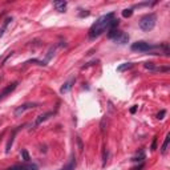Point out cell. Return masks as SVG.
Returning a JSON list of instances; mask_svg holds the SVG:
<instances>
[{"instance_id":"obj_1","label":"cell","mask_w":170,"mask_h":170,"mask_svg":"<svg viewBox=\"0 0 170 170\" xmlns=\"http://www.w3.org/2000/svg\"><path fill=\"white\" fill-rule=\"evenodd\" d=\"M113 19H114V14H113V12L106 14V15H102L101 17H99L96 20V23H93L91 29H89V37L96 39V37H99L102 32L109 29V27H110V23H112Z\"/></svg>"},{"instance_id":"obj_2","label":"cell","mask_w":170,"mask_h":170,"mask_svg":"<svg viewBox=\"0 0 170 170\" xmlns=\"http://www.w3.org/2000/svg\"><path fill=\"white\" fill-rule=\"evenodd\" d=\"M156 23H157L156 14H148L140 20V28L144 32H149L156 27Z\"/></svg>"},{"instance_id":"obj_3","label":"cell","mask_w":170,"mask_h":170,"mask_svg":"<svg viewBox=\"0 0 170 170\" xmlns=\"http://www.w3.org/2000/svg\"><path fill=\"white\" fill-rule=\"evenodd\" d=\"M156 45H150L149 43H145V41H137V43H133L132 44V51H136V52H149L152 49H156Z\"/></svg>"},{"instance_id":"obj_4","label":"cell","mask_w":170,"mask_h":170,"mask_svg":"<svg viewBox=\"0 0 170 170\" xmlns=\"http://www.w3.org/2000/svg\"><path fill=\"white\" fill-rule=\"evenodd\" d=\"M6 170H39V166L36 164L24 162V164H17V165H14V166H10Z\"/></svg>"},{"instance_id":"obj_5","label":"cell","mask_w":170,"mask_h":170,"mask_svg":"<svg viewBox=\"0 0 170 170\" xmlns=\"http://www.w3.org/2000/svg\"><path fill=\"white\" fill-rule=\"evenodd\" d=\"M36 106H37V104H36V102H25V104H23V105H20V106L16 108L15 112H14V114H15V117H20L23 113H25L27 110L33 109Z\"/></svg>"},{"instance_id":"obj_6","label":"cell","mask_w":170,"mask_h":170,"mask_svg":"<svg viewBox=\"0 0 170 170\" xmlns=\"http://www.w3.org/2000/svg\"><path fill=\"white\" fill-rule=\"evenodd\" d=\"M16 87H17V83H12V84H10V85H7V87L4 88L2 92H0V101L4 100L7 96H10L11 93L16 89Z\"/></svg>"},{"instance_id":"obj_7","label":"cell","mask_w":170,"mask_h":170,"mask_svg":"<svg viewBox=\"0 0 170 170\" xmlns=\"http://www.w3.org/2000/svg\"><path fill=\"white\" fill-rule=\"evenodd\" d=\"M51 116H53V112H47V113H43V114L37 116V117H36V120H35V122H33V125H32V126H33V128L39 126L40 124H43L44 121H47Z\"/></svg>"},{"instance_id":"obj_8","label":"cell","mask_w":170,"mask_h":170,"mask_svg":"<svg viewBox=\"0 0 170 170\" xmlns=\"http://www.w3.org/2000/svg\"><path fill=\"white\" fill-rule=\"evenodd\" d=\"M114 41L117 44H121V45H124V44H126L129 41V35H126L125 32H121V33L114 39Z\"/></svg>"},{"instance_id":"obj_9","label":"cell","mask_w":170,"mask_h":170,"mask_svg":"<svg viewBox=\"0 0 170 170\" xmlns=\"http://www.w3.org/2000/svg\"><path fill=\"white\" fill-rule=\"evenodd\" d=\"M67 6H68V3L64 2V0H60V2H55L53 3V7L56 8V11H59V12H65Z\"/></svg>"},{"instance_id":"obj_10","label":"cell","mask_w":170,"mask_h":170,"mask_svg":"<svg viewBox=\"0 0 170 170\" xmlns=\"http://www.w3.org/2000/svg\"><path fill=\"white\" fill-rule=\"evenodd\" d=\"M75 81H76L75 79H71L69 81L64 83V84H63V87H61V89H60V92H61L63 95H64V93H67V92H69V91H71V88H72V84H75Z\"/></svg>"},{"instance_id":"obj_11","label":"cell","mask_w":170,"mask_h":170,"mask_svg":"<svg viewBox=\"0 0 170 170\" xmlns=\"http://www.w3.org/2000/svg\"><path fill=\"white\" fill-rule=\"evenodd\" d=\"M144 160H145V153H144V150H140V152L137 153V154L132 158V161H134V162H142Z\"/></svg>"},{"instance_id":"obj_12","label":"cell","mask_w":170,"mask_h":170,"mask_svg":"<svg viewBox=\"0 0 170 170\" xmlns=\"http://www.w3.org/2000/svg\"><path fill=\"white\" fill-rule=\"evenodd\" d=\"M120 33H121L120 29H117V28H113V29H109V32H108V37L112 39V40H114Z\"/></svg>"},{"instance_id":"obj_13","label":"cell","mask_w":170,"mask_h":170,"mask_svg":"<svg viewBox=\"0 0 170 170\" xmlns=\"http://www.w3.org/2000/svg\"><path fill=\"white\" fill-rule=\"evenodd\" d=\"M11 21H12V17H7V19L3 21V25H2V28H0V37H2V36L4 35V32H6L8 24H10Z\"/></svg>"},{"instance_id":"obj_14","label":"cell","mask_w":170,"mask_h":170,"mask_svg":"<svg viewBox=\"0 0 170 170\" xmlns=\"http://www.w3.org/2000/svg\"><path fill=\"white\" fill-rule=\"evenodd\" d=\"M130 68H133L132 63H124V64H121V65L117 67V71H118V72H125V71L130 69Z\"/></svg>"},{"instance_id":"obj_15","label":"cell","mask_w":170,"mask_h":170,"mask_svg":"<svg viewBox=\"0 0 170 170\" xmlns=\"http://www.w3.org/2000/svg\"><path fill=\"white\" fill-rule=\"evenodd\" d=\"M17 130H19V129H15V130L12 132V136H11V138H10V141H8V144H7V149H6L7 153L11 150V146H12V144H14V138H15V136H16V133H17Z\"/></svg>"},{"instance_id":"obj_16","label":"cell","mask_w":170,"mask_h":170,"mask_svg":"<svg viewBox=\"0 0 170 170\" xmlns=\"http://www.w3.org/2000/svg\"><path fill=\"white\" fill-rule=\"evenodd\" d=\"M75 166H76V161L73 158H71L69 164H67L61 170H75Z\"/></svg>"},{"instance_id":"obj_17","label":"cell","mask_w":170,"mask_h":170,"mask_svg":"<svg viewBox=\"0 0 170 170\" xmlns=\"http://www.w3.org/2000/svg\"><path fill=\"white\" fill-rule=\"evenodd\" d=\"M169 142H170V134H166V138H165L164 144H162V148H161V152H162V154L165 152H166V149L169 146Z\"/></svg>"},{"instance_id":"obj_18","label":"cell","mask_w":170,"mask_h":170,"mask_svg":"<svg viewBox=\"0 0 170 170\" xmlns=\"http://www.w3.org/2000/svg\"><path fill=\"white\" fill-rule=\"evenodd\" d=\"M55 49H56L55 47H51V48H49V51H48V55H47V57H45V60H44V63H45V65H47V63L51 60V57H52V56L55 55Z\"/></svg>"},{"instance_id":"obj_19","label":"cell","mask_w":170,"mask_h":170,"mask_svg":"<svg viewBox=\"0 0 170 170\" xmlns=\"http://www.w3.org/2000/svg\"><path fill=\"white\" fill-rule=\"evenodd\" d=\"M21 156H23V160H24V162H29V154H28V152L25 150V149H23L21 150Z\"/></svg>"},{"instance_id":"obj_20","label":"cell","mask_w":170,"mask_h":170,"mask_svg":"<svg viewBox=\"0 0 170 170\" xmlns=\"http://www.w3.org/2000/svg\"><path fill=\"white\" fill-rule=\"evenodd\" d=\"M145 68H146V69H149V71H157V67H154V64L153 63H146L145 64Z\"/></svg>"},{"instance_id":"obj_21","label":"cell","mask_w":170,"mask_h":170,"mask_svg":"<svg viewBox=\"0 0 170 170\" xmlns=\"http://www.w3.org/2000/svg\"><path fill=\"white\" fill-rule=\"evenodd\" d=\"M133 15V10H124L122 11V16L124 17H130Z\"/></svg>"},{"instance_id":"obj_22","label":"cell","mask_w":170,"mask_h":170,"mask_svg":"<svg viewBox=\"0 0 170 170\" xmlns=\"http://www.w3.org/2000/svg\"><path fill=\"white\" fill-rule=\"evenodd\" d=\"M165 114H166V110H161L158 114H157V118H158V120H162L164 117H165Z\"/></svg>"},{"instance_id":"obj_23","label":"cell","mask_w":170,"mask_h":170,"mask_svg":"<svg viewBox=\"0 0 170 170\" xmlns=\"http://www.w3.org/2000/svg\"><path fill=\"white\" fill-rule=\"evenodd\" d=\"M106 157H108V152L104 150V154H102V162H104V165L106 164Z\"/></svg>"},{"instance_id":"obj_24","label":"cell","mask_w":170,"mask_h":170,"mask_svg":"<svg viewBox=\"0 0 170 170\" xmlns=\"http://www.w3.org/2000/svg\"><path fill=\"white\" fill-rule=\"evenodd\" d=\"M156 146H157V137H154V140H153V144H152V150H156Z\"/></svg>"},{"instance_id":"obj_25","label":"cell","mask_w":170,"mask_h":170,"mask_svg":"<svg viewBox=\"0 0 170 170\" xmlns=\"http://www.w3.org/2000/svg\"><path fill=\"white\" fill-rule=\"evenodd\" d=\"M144 168V164L142 162H141L140 165H138V166H136V168H132V170H141V169H142Z\"/></svg>"},{"instance_id":"obj_26","label":"cell","mask_w":170,"mask_h":170,"mask_svg":"<svg viewBox=\"0 0 170 170\" xmlns=\"http://www.w3.org/2000/svg\"><path fill=\"white\" fill-rule=\"evenodd\" d=\"M136 112H137V105H134L133 108H130V113H132V114H134Z\"/></svg>"},{"instance_id":"obj_27","label":"cell","mask_w":170,"mask_h":170,"mask_svg":"<svg viewBox=\"0 0 170 170\" xmlns=\"http://www.w3.org/2000/svg\"><path fill=\"white\" fill-rule=\"evenodd\" d=\"M88 15H89V12H88V11L81 12V14H80V16H81V17H84V16H88Z\"/></svg>"}]
</instances>
